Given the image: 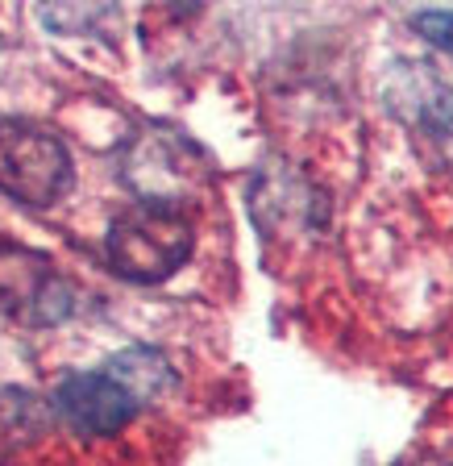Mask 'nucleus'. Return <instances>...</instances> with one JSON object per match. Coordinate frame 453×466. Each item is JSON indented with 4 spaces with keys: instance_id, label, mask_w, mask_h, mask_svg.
Returning a JSON list of instances; mask_svg holds the SVG:
<instances>
[{
    "instance_id": "obj_1",
    "label": "nucleus",
    "mask_w": 453,
    "mask_h": 466,
    "mask_svg": "<svg viewBox=\"0 0 453 466\" xmlns=\"http://www.w3.org/2000/svg\"><path fill=\"white\" fill-rule=\"evenodd\" d=\"M196 250V225L171 204H134L108 225L105 258L129 283L171 279Z\"/></svg>"
},
{
    "instance_id": "obj_2",
    "label": "nucleus",
    "mask_w": 453,
    "mask_h": 466,
    "mask_svg": "<svg viewBox=\"0 0 453 466\" xmlns=\"http://www.w3.org/2000/svg\"><path fill=\"white\" fill-rule=\"evenodd\" d=\"M71 187L63 137L34 121H0V192L25 208H50Z\"/></svg>"
},
{
    "instance_id": "obj_3",
    "label": "nucleus",
    "mask_w": 453,
    "mask_h": 466,
    "mask_svg": "<svg viewBox=\"0 0 453 466\" xmlns=\"http://www.w3.org/2000/svg\"><path fill=\"white\" fill-rule=\"evenodd\" d=\"M0 312L21 325H63L76 312V291L46 254L0 238Z\"/></svg>"
},
{
    "instance_id": "obj_4",
    "label": "nucleus",
    "mask_w": 453,
    "mask_h": 466,
    "mask_svg": "<svg viewBox=\"0 0 453 466\" xmlns=\"http://www.w3.org/2000/svg\"><path fill=\"white\" fill-rule=\"evenodd\" d=\"M50 417L71 437L100 441L134 425L137 400L108 370H76V375L58 379V388L50 391Z\"/></svg>"
},
{
    "instance_id": "obj_5",
    "label": "nucleus",
    "mask_w": 453,
    "mask_h": 466,
    "mask_svg": "<svg viewBox=\"0 0 453 466\" xmlns=\"http://www.w3.org/2000/svg\"><path fill=\"white\" fill-rule=\"evenodd\" d=\"M108 375L121 383V388L129 391V396L137 400V408L142 404H150V400H158V396H166V391L175 388V370H171V362L158 354V350H150V346H129V350H121L113 362H108Z\"/></svg>"
},
{
    "instance_id": "obj_6",
    "label": "nucleus",
    "mask_w": 453,
    "mask_h": 466,
    "mask_svg": "<svg viewBox=\"0 0 453 466\" xmlns=\"http://www.w3.org/2000/svg\"><path fill=\"white\" fill-rule=\"evenodd\" d=\"M38 17L63 38H100L116 25V0H38Z\"/></svg>"
},
{
    "instance_id": "obj_7",
    "label": "nucleus",
    "mask_w": 453,
    "mask_h": 466,
    "mask_svg": "<svg viewBox=\"0 0 453 466\" xmlns=\"http://www.w3.org/2000/svg\"><path fill=\"white\" fill-rule=\"evenodd\" d=\"M425 84L428 87L416 96V121L453 158V87L437 84V79H425Z\"/></svg>"
},
{
    "instance_id": "obj_8",
    "label": "nucleus",
    "mask_w": 453,
    "mask_h": 466,
    "mask_svg": "<svg viewBox=\"0 0 453 466\" xmlns=\"http://www.w3.org/2000/svg\"><path fill=\"white\" fill-rule=\"evenodd\" d=\"M412 29L428 46H437L441 55L453 58V9H420L412 17Z\"/></svg>"
},
{
    "instance_id": "obj_9",
    "label": "nucleus",
    "mask_w": 453,
    "mask_h": 466,
    "mask_svg": "<svg viewBox=\"0 0 453 466\" xmlns=\"http://www.w3.org/2000/svg\"><path fill=\"white\" fill-rule=\"evenodd\" d=\"M175 5H179V9H187V13H192V9H200L204 0H175Z\"/></svg>"
}]
</instances>
